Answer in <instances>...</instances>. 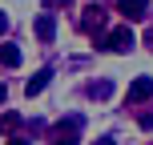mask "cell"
Here are the masks:
<instances>
[{
	"mask_svg": "<svg viewBox=\"0 0 153 145\" xmlns=\"http://www.w3.org/2000/svg\"><path fill=\"white\" fill-rule=\"evenodd\" d=\"M81 117H65V121H56L53 125V133H48V141H53V145H76V141H81Z\"/></svg>",
	"mask_w": 153,
	"mask_h": 145,
	"instance_id": "1",
	"label": "cell"
},
{
	"mask_svg": "<svg viewBox=\"0 0 153 145\" xmlns=\"http://www.w3.org/2000/svg\"><path fill=\"white\" fill-rule=\"evenodd\" d=\"M101 45H105V48H113V53H129V48L137 45V36H133V28H129V24H121V28H113L105 40H101Z\"/></svg>",
	"mask_w": 153,
	"mask_h": 145,
	"instance_id": "2",
	"label": "cell"
},
{
	"mask_svg": "<svg viewBox=\"0 0 153 145\" xmlns=\"http://www.w3.org/2000/svg\"><path fill=\"white\" fill-rule=\"evenodd\" d=\"M149 97H153V77H137V81L129 85V101L141 105V101H149Z\"/></svg>",
	"mask_w": 153,
	"mask_h": 145,
	"instance_id": "3",
	"label": "cell"
},
{
	"mask_svg": "<svg viewBox=\"0 0 153 145\" xmlns=\"http://www.w3.org/2000/svg\"><path fill=\"white\" fill-rule=\"evenodd\" d=\"M149 8V0H117V12L125 16V20H141Z\"/></svg>",
	"mask_w": 153,
	"mask_h": 145,
	"instance_id": "4",
	"label": "cell"
},
{
	"mask_svg": "<svg viewBox=\"0 0 153 145\" xmlns=\"http://www.w3.org/2000/svg\"><path fill=\"white\" fill-rule=\"evenodd\" d=\"M81 28H85V32H101V28H105V12H101L97 4H89L85 16H81Z\"/></svg>",
	"mask_w": 153,
	"mask_h": 145,
	"instance_id": "5",
	"label": "cell"
},
{
	"mask_svg": "<svg viewBox=\"0 0 153 145\" xmlns=\"http://www.w3.org/2000/svg\"><path fill=\"white\" fill-rule=\"evenodd\" d=\"M48 77H53L48 69H36V73L28 77V85H24V93H28V97H36V93H45V85H48Z\"/></svg>",
	"mask_w": 153,
	"mask_h": 145,
	"instance_id": "6",
	"label": "cell"
},
{
	"mask_svg": "<svg viewBox=\"0 0 153 145\" xmlns=\"http://www.w3.org/2000/svg\"><path fill=\"white\" fill-rule=\"evenodd\" d=\"M36 36L45 40V45H48V40L56 36V20H53V16H48V12H45V16H36Z\"/></svg>",
	"mask_w": 153,
	"mask_h": 145,
	"instance_id": "7",
	"label": "cell"
},
{
	"mask_svg": "<svg viewBox=\"0 0 153 145\" xmlns=\"http://www.w3.org/2000/svg\"><path fill=\"white\" fill-rule=\"evenodd\" d=\"M0 65H4V69H16V65H20V48L16 45H0Z\"/></svg>",
	"mask_w": 153,
	"mask_h": 145,
	"instance_id": "8",
	"label": "cell"
},
{
	"mask_svg": "<svg viewBox=\"0 0 153 145\" xmlns=\"http://www.w3.org/2000/svg\"><path fill=\"white\" fill-rule=\"evenodd\" d=\"M16 125H20V113H0V129L4 133H12Z\"/></svg>",
	"mask_w": 153,
	"mask_h": 145,
	"instance_id": "9",
	"label": "cell"
},
{
	"mask_svg": "<svg viewBox=\"0 0 153 145\" xmlns=\"http://www.w3.org/2000/svg\"><path fill=\"white\" fill-rule=\"evenodd\" d=\"M89 93H93V97H109V93H113V85H109V81H93Z\"/></svg>",
	"mask_w": 153,
	"mask_h": 145,
	"instance_id": "10",
	"label": "cell"
},
{
	"mask_svg": "<svg viewBox=\"0 0 153 145\" xmlns=\"http://www.w3.org/2000/svg\"><path fill=\"white\" fill-rule=\"evenodd\" d=\"M141 129H153V113H141Z\"/></svg>",
	"mask_w": 153,
	"mask_h": 145,
	"instance_id": "11",
	"label": "cell"
},
{
	"mask_svg": "<svg viewBox=\"0 0 153 145\" xmlns=\"http://www.w3.org/2000/svg\"><path fill=\"white\" fill-rule=\"evenodd\" d=\"M4 28H8V16H4V12H0V36H4Z\"/></svg>",
	"mask_w": 153,
	"mask_h": 145,
	"instance_id": "12",
	"label": "cell"
},
{
	"mask_svg": "<svg viewBox=\"0 0 153 145\" xmlns=\"http://www.w3.org/2000/svg\"><path fill=\"white\" fill-rule=\"evenodd\" d=\"M97 145H117V141H113V137H101V141H97Z\"/></svg>",
	"mask_w": 153,
	"mask_h": 145,
	"instance_id": "13",
	"label": "cell"
},
{
	"mask_svg": "<svg viewBox=\"0 0 153 145\" xmlns=\"http://www.w3.org/2000/svg\"><path fill=\"white\" fill-rule=\"evenodd\" d=\"M8 145H28V141H24V137H12V141H8Z\"/></svg>",
	"mask_w": 153,
	"mask_h": 145,
	"instance_id": "14",
	"label": "cell"
},
{
	"mask_svg": "<svg viewBox=\"0 0 153 145\" xmlns=\"http://www.w3.org/2000/svg\"><path fill=\"white\" fill-rule=\"evenodd\" d=\"M4 93H8V89H4V81H0V105H4Z\"/></svg>",
	"mask_w": 153,
	"mask_h": 145,
	"instance_id": "15",
	"label": "cell"
},
{
	"mask_svg": "<svg viewBox=\"0 0 153 145\" xmlns=\"http://www.w3.org/2000/svg\"><path fill=\"white\" fill-rule=\"evenodd\" d=\"M145 40H149V48H153V28H149V36H145Z\"/></svg>",
	"mask_w": 153,
	"mask_h": 145,
	"instance_id": "16",
	"label": "cell"
}]
</instances>
